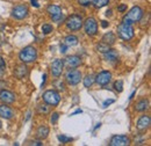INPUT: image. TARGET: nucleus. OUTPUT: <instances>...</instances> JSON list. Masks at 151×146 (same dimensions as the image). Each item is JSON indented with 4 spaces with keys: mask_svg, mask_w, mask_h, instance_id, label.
Returning <instances> with one entry per match:
<instances>
[{
    "mask_svg": "<svg viewBox=\"0 0 151 146\" xmlns=\"http://www.w3.org/2000/svg\"><path fill=\"white\" fill-rule=\"evenodd\" d=\"M104 56H105V59L106 60H116L119 58V54L114 49H109L107 52L104 54Z\"/></svg>",
    "mask_w": 151,
    "mask_h": 146,
    "instance_id": "obj_22",
    "label": "nucleus"
},
{
    "mask_svg": "<svg viewBox=\"0 0 151 146\" xmlns=\"http://www.w3.org/2000/svg\"><path fill=\"white\" fill-rule=\"evenodd\" d=\"M58 117H59L58 112H52V115H51V123L52 124H56L57 121H58Z\"/></svg>",
    "mask_w": 151,
    "mask_h": 146,
    "instance_id": "obj_30",
    "label": "nucleus"
},
{
    "mask_svg": "<svg viewBox=\"0 0 151 146\" xmlns=\"http://www.w3.org/2000/svg\"><path fill=\"white\" fill-rule=\"evenodd\" d=\"M65 63L70 67H78L80 65V63H81V59L78 56H70V57H68L65 59Z\"/></svg>",
    "mask_w": 151,
    "mask_h": 146,
    "instance_id": "obj_16",
    "label": "nucleus"
},
{
    "mask_svg": "<svg viewBox=\"0 0 151 146\" xmlns=\"http://www.w3.org/2000/svg\"><path fill=\"white\" fill-rule=\"evenodd\" d=\"M66 49H68V45H65V44L60 45V52H62V54H65V52H66Z\"/></svg>",
    "mask_w": 151,
    "mask_h": 146,
    "instance_id": "obj_35",
    "label": "nucleus"
},
{
    "mask_svg": "<svg viewBox=\"0 0 151 146\" xmlns=\"http://www.w3.org/2000/svg\"><path fill=\"white\" fill-rule=\"evenodd\" d=\"M117 11H119V12H124V11H127V5H120V6L117 7Z\"/></svg>",
    "mask_w": 151,
    "mask_h": 146,
    "instance_id": "obj_34",
    "label": "nucleus"
},
{
    "mask_svg": "<svg viewBox=\"0 0 151 146\" xmlns=\"http://www.w3.org/2000/svg\"><path fill=\"white\" fill-rule=\"evenodd\" d=\"M112 103H114L113 99H111V100H106V101L104 102V107L106 108V107H108V106H109V104H112Z\"/></svg>",
    "mask_w": 151,
    "mask_h": 146,
    "instance_id": "obj_33",
    "label": "nucleus"
},
{
    "mask_svg": "<svg viewBox=\"0 0 151 146\" xmlns=\"http://www.w3.org/2000/svg\"><path fill=\"white\" fill-rule=\"evenodd\" d=\"M130 144V139L124 135H116L113 136L109 145L111 146H128Z\"/></svg>",
    "mask_w": 151,
    "mask_h": 146,
    "instance_id": "obj_8",
    "label": "nucleus"
},
{
    "mask_svg": "<svg viewBox=\"0 0 151 146\" xmlns=\"http://www.w3.org/2000/svg\"><path fill=\"white\" fill-rule=\"evenodd\" d=\"M50 133V130L47 125H41L36 131V136L38 139H45Z\"/></svg>",
    "mask_w": 151,
    "mask_h": 146,
    "instance_id": "obj_17",
    "label": "nucleus"
},
{
    "mask_svg": "<svg viewBox=\"0 0 151 146\" xmlns=\"http://www.w3.org/2000/svg\"><path fill=\"white\" fill-rule=\"evenodd\" d=\"M6 69V64H5V60L0 57V73H2Z\"/></svg>",
    "mask_w": 151,
    "mask_h": 146,
    "instance_id": "obj_31",
    "label": "nucleus"
},
{
    "mask_svg": "<svg viewBox=\"0 0 151 146\" xmlns=\"http://www.w3.org/2000/svg\"><path fill=\"white\" fill-rule=\"evenodd\" d=\"M30 145H37V146H42V143L41 142H32Z\"/></svg>",
    "mask_w": 151,
    "mask_h": 146,
    "instance_id": "obj_38",
    "label": "nucleus"
},
{
    "mask_svg": "<svg viewBox=\"0 0 151 146\" xmlns=\"http://www.w3.org/2000/svg\"><path fill=\"white\" fill-rule=\"evenodd\" d=\"M0 101L4 102L5 104H11L15 101V95L12 92L2 89L0 91Z\"/></svg>",
    "mask_w": 151,
    "mask_h": 146,
    "instance_id": "obj_12",
    "label": "nucleus"
},
{
    "mask_svg": "<svg viewBox=\"0 0 151 146\" xmlns=\"http://www.w3.org/2000/svg\"><path fill=\"white\" fill-rule=\"evenodd\" d=\"M101 26H102V28H106L108 26V22L107 21H101Z\"/></svg>",
    "mask_w": 151,
    "mask_h": 146,
    "instance_id": "obj_39",
    "label": "nucleus"
},
{
    "mask_svg": "<svg viewBox=\"0 0 151 146\" xmlns=\"http://www.w3.org/2000/svg\"><path fill=\"white\" fill-rule=\"evenodd\" d=\"M29 11H28V7L26 5H18L15 6L13 9H12V15L13 18L18 19V20H22L28 15Z\"/></svg>",
    "mask_w": 151,
    "mask_h": 146,
    "instance_id": "obj_9",
    "label": "nucleus"
},
{
    "mask_svg": "<svg viewBox=\"0 0 151 146\" xmlns=\"http://www.w3.org/2000/svg\"><path fill=\"white\" fill-rule=\"evenodd\" d=\"M95 81V77L94 75H92V74H88L85 79H84V86L85 87H91L93 84H94Z\"/></svg>",
    "mask_w": 151,
    "mask_h": 146,
    "instance_id": "obj_23",
    "label": "nucleus"
},
{
    "mask_svg": "<svg viewBox=\"0 0 151 146\" xmlns=\"http://www.w3.org/2000/svg\"><path fill=\"white\" fill-rule=\"evenodd\" d=\"M143 16V9L139 6H134L132 9L123 16L122 23H128V24H134L138 22Z\"/></svg>",
    "mask_w": 151,
    "mask_h": 146,
    "instance_id": "obj_1",
    "label": "nucleus"
},
{
    "mask_svg": "<svg viewBox=\"0 0 151 146\" xmlns=\"http://www.w3.org/2000/svg\"><path fill=\"white\" fill-rule=\"evenodd\" d=\"M109 49H111V45H108V44H106V43H104V42H101V43H99V44L96 45V50H98L99 52H102V54L107 52Z\"/></svg>",
    "mask_w": 151,
    "mask_h": 146,
    "instance_id": "obj_24",
    "label": "nucleus"
},
{
    "mask_svg": "<svg viewBox=\"0 0 151 146\" xmlns=\"http://www.w3.org/2000/svg\"><path fill=\"white\" fill-rule=\"evenodd\" d=\"M54 30V28H52V26H50V24H43L42 26V31H43V34H50L51 31Z\"/></svg>",
    "mask_w": 151,
    "mask_h": 146,
    "instance_id": "obj_28",
    "label": "nucleus"
},
{
    "mask_svg": "<svg viewBox=\"0 0 151 146\" xmlns=\"http://www.w3.org/2000/svg\"><path fill=\"white\" fill-rule=\"evenodd\" d=\"M13 116H14V111L9 106H6V104L0 106V117L11 120V118H13Z\"/></svg>",
    "mask_w": 151,
    "mask_h": 146,
    "instance_id": "obj_14",
    "label": "nucleus"
},
{
    "mask_svg": "<svg viewBox=\"0 0 151 146\" xmlns=\"http://www.w3.org/2000/svg\"><path fill=\"white\" fill-rule=\"evenodd\" d=\"M64 44L68 47H75L78 44V37L75 35H69L64 38Z\"/></svg>",
    "mask_w": 151,
    "mask_h": 146,
    "instance_id": "obj_21",
    "label": "nucleus"
},
{
    "mask_svg": "<svg viewBox=\"0 0 151 146\" xmlns=\"http://www.w3.org/2000/svg\"><path fill=\"white\" fill-rule=\"evenodd\" d=\"M104 43H106V44H108V45H112L115 43V41H116V36H115V34L114 33H107V34H105L104 36H102V39H101Z\"/></svg>",
    "mask_w": 151,
    "mask_h": 146,
    "instance_id": "obj_20",
    "label": "nucleus"
},
{
    "mask_svg": "<svg viewBox=\"0 0 151 146\" xmlns=\"http://www.w3.org/2000/svg\"><path fill=\"white\" fill-rule=\"evenodd\" d=\"M63 69H64V60L63 59H55L51 64V74L54 77L58 78L63 72Z\"/></svg>",
    "mask_w": 151,
    "mask_h": 146,
    "instance_id": "obj_11",
    "label": "nucleus"
},
{
    "mask_svg": "<svg viewBox=\"0 0 151 146\" xmlns=\"http://www.w3.org/2000/svg\"><path fill=\"white\" fill-rule=\"evenodd\" d=\"M134 27L132 24L128 23H121L117 27V35L124 41H129L134 37Z\"/></svg>",
    "mask_w": 151,
    "mask_h": 146,
    "instance_id": "obj_3",
    "label": "nucleus"
},
{
    "mask_svg": "<svg viewBox=\"0 0 151 146\" xmlns=\"http://www.w3.org/2000/svg\"><path fill=\"white\" fill-rule=\"evenodd\" d=\"M114 88H115V91H117L119 93H121V92L123 91V81H122V80L115 81V84H114Z\"/></svg>",
    "mask_w": 151,
    "mask_h": 146,
    "instance_id": "obj_27",
    "label": "nucleus"
},
{
    "mask_svg": "<svg viewBox=\"0 0 151 146\" xmlns=\"http://www.w3.org/2000/svg\"><path fill=\"white\" fill-rule=\"evenodd\" d=\"M32 5H33L34 7H40V5H38L37 0H32Z\"/></svg>",
    "mask_w": 151,
    "mask_h": 146,
    "instance_id": "obj_36",
    "label": "nucleus"
},
{
    "mask_svg": "<svg viewBox=\"0 0 151 146\" xmlns=\"http://www.w3.org/2000/svg\"><path fill=\"white\" fill-rule=\"evenodd\" d=\"M108 2H109V0H92V4L96 8H102L106 5H108Z\"/></svg>",
    "mask_w": 151,
    "mask_h": 146,
    "instance_id": "obj_25",
    "label": "nucleus"
},
{
    "mask_svg": "<svg viewBox=\"0 0 151 146\" xmlns=\"http://www.w3.org/2000/svg\"><path fill=\"white\" fill-rule=\"evenodd\" d=\"M135 108H136V111H139V112L141 111H145V110L149 108V101L145 100V99H142V100H139L136 103Z\"/></svg>",
    "mask_w": 151,
    "mask_h": 146,
    "instance_id": "obj_19",
    "label": "nucleus"
},
{
    "mask_svg": "<svg viewBox=\"0 0 151 146\" xmlns=\"http://www.w3.org/2000/svg\"><path fill=\"white\" fill-rule=\"evenodd\" d=\"M38 112H43V114H48L49 112V108H48V106H45V104H41V106H38Z\"/></svg>",
    "mask_w": 151,
    "mask_h": 146,
    "instance_id": "obj_29",
    "label": "nucleus"
},
{
    "mask_svg": "<svg viewBox=\"0 0 151 146\" xmlns=\"http://www.w3.org/2000/svg\"><path fill=\"white\" fill-rule=\"evenodd\" d=\"M79 4L83 6H88L91 5V0H79Z\"/></svg>",
    "mask_w": 151,
    "mask_h": 146,
    "instance_id": "obj_32",
    "label": "nucleus"
},
{
    "mask_svg": "<svg viewBox=\"0 0 151 146\" xmlns=\"http://www.w3.org/2000/svg\"><path fill=\"white\" fill-rule=\"evenodd\" d=\"M65 79H66V82L70 86H76L81 80V73L78 70H71V71H69V72L66 73Z\"/></svg>",
    "mask_w": 151,
    "mask_h": 146,
    "instance_id": "obj_7",
    "label": "nucleus"
},
{
    "mask_svg": "<svg viewBox=\"0 0 151 146\" xmlns=\"http://www.w3.org/2000/svg\"><path fill=\"white\" fill-rule=\"evenodd\" d=\"M43 101L47 103V104H50V106H57L60 101V96L56 91L54 89H49V91H45L43 93Z\"/></svg>",
    "mask_w": 151,
    "mask_h": 146,
    "instance_id": "obj_5",
    "label": "nucleus"
},
{
    "mask_svg": "<svg viewBox=\"0 0 151 146\" xmlns=\"http://www.w3.org/2000/svg\"><path fill=\"white\" fill-rule=\"evenodd\" d=\"M0 128H1V122H0Z\"/></svg>",
    "mask_w": 151,
    "mask_h": 146,
    "instance_id": "obj_40",
    "label": "nucleus"
},
{
    "mask_svg": "<svg viewBox=\"0 0 151 146\" xmlns=\"http://www.w3.org/2000/svg\"><path fill=\"white\" fill-rule=\"evenodd\" d=\"M112 80V73L109 71H101L95 77V82L100 86H106Z\"/></svg>",
    "mask_w": 151,
    "mask_h": 146,
    "instance_id": "obj_10",
    "label": "nucleus"
},
{
    "mask_svg": "<svg viewBox=\"0 0 151 146\" xmlns=\"http://www.w3.org/2000/svg\"><path fill=\"white\" fill-rule=\"evenodd\" d=\"M57 138H58V140H59L60 143H63V144H66V143H70V142L73 140L71 137H66V136H63V135H59Z\"/></svg>",
    "mask_w": 151,
    "mask_h": 146,
    "instance_id": "obj_26",
    "label": "nucleus"
},
{
    "mask_svg": "<svg viewBox=\"0 0 151 146\" xmlns=\"http://www.w3.org/2000/svg\"><path fill=\"white\" fill-rule=\"evenodd\" d=\"M83 26L85 28L86 34L90 36H93L98 33V22L95 21L94 18H87L85 22H83Z\"/></svg>",
    "mask_w": 151,
    "mask_h": 146,
    "instance_id": "obj_6",
    "label": "nucleus"
},
{
    "mask_svg": "<svg viewBox=\"0 0 151 146\" xmlns=\"http://www.w3.org/2000/svg\"><path fill=\"white\" fill-rule=\"evenodd\" d=\"M81 112H83V110H81V109H77L76 111H73V112H72L71 115L73 116V115H77V114H81Z\"/></svg>",
    "mask_w": 151,
    "mask_h": 146,
    "instance_id": "obj_37",
    "label": "nucleus"
},
{
    "mask_svg": "<svg viewBox=\"0 0 151 146\" xmlns=\"http://www.w3.org/2000/svg\"><path fill=\"white\" fill-rule=\"evenodd\" d=\"M27 67H26V65L24 64H21V65H17L15 66V69H14V74H15V77L18 78V79H22V78H24L26 75H27Z\"/></svg>",
    "mask_w": 151,
    "mask_h": 146,
    "instance_id": "obj_15",
    "label": "nucleus"
},
{
    "mask_svg": "<svg viewBox=\"0 0 151 146\" xmlns=\"http://www.w3.org/2000/svg\"><path fill=\"white\" fill-rule=\"evenodd\" d=\"M47 12L49 13V15H50L51 18L63 14V13H62V8H60L59 6H56V5H50V6H48Z\"/></svg>",
    "mask_w": 151,
    "mask_h": 146,
    "instance_id": "obj_18",
    "label": "nucleus"
},
{
    "mask_svg": "<svg viewBox=\"0 0 151 146\" xmlns=\"http://www.w3.org/2000/svg\"><path fill=\"white\" fill-rule=\"evenodd\" d=\"M20 60L24 64H28V63H33L36 60L37 58V50L32 47V45H28L26 48H23L21 50V52L19 54Z\"/></svg>",
    "mask_w": 151,
    "mask_h": 146,
    "instance_id": "obj_2",
    "label": "nucleus"
},
{
    "mask_svg": "<svg viewBox=\"0 0 151 146\" xmlns=\"http://www.w3.org/2000/svg\"><path fill=\"white\" fill-rule=\"evenodd\" d=\"M83 22H84V21H83V18H81L80 15H77V14H73V15L69 16V18L65 20V23H66L68 29H70V30H72V31L81 29Z\"/></svg>",
    "mask_w": 151,
    "mask_h": 146,
    "instance_id": "obj_4",
    "label": "nucleus"
},
{
    "mask_svg": "<svg viewBox=\"0 0 151 146\" xmlns=\"http://www.w3.org/2000/svg\"><path fill=\"white\" fill-rule=\"evenodd\" d=\"M151 124V118L149 115H143L142 117H139L138 118V121H137V124H136V127L138 130H141V131H143V130H147V129L150 127Z\"/></svg>",
    "mask_w": 151,
    "mask_h": 146,
    "instance_id": "obj_13",
    "label": "nucleus"
}]
</instances>
